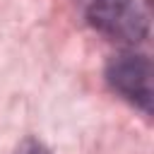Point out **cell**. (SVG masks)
I'll return each instance as SVG.
<instances>
[{
	"instance_id": "obj_1",
	"label": "cell",
	"mask_w": 154,
	"mask_h": 154,
	"mask_svg": "<svg viewBox=\"0 0 154 154\" xmlns=\"http://www.w3.org/2000/svg\"><path fill=\"white\" fill-rule=\"evenodd\" d=\"M87 17L106 38L135 46L149 36L152 0H94Z\"/></svg>"
},
{
	"instance_id": "obj_2",
	"label": "cell",
	"mask_w": 154,
	"mask_h": 154,
	"mask_svg": "<svg viewBox=\"0 0 154 154\" xmlns=\"http://www.w3.org/2000/svg\"><path fill=\"white\" fill-rule=\"evenodd\" d=\"M106 79L113 91H118L130 103L140 106L144 113L152 108V63L140 53H120L106 67Z\"/></svg>"
},
{
	"instance_id": "obj_3",
	"label": "cell",
	"mask_w": 154,
	"mask_h": 154,
	"mask_svg": "<svg viewBox=\"0 0 154 154\" xmlns=\"http://www.w3.org/2000/svg\"><path fill=\"white\" fill-rule=\"evenodd\" d=\"M14 154H51L43 144H38V142H34V140H26V142H22L19 147H17V152Z\"/></svg>"
}]
</instances>
